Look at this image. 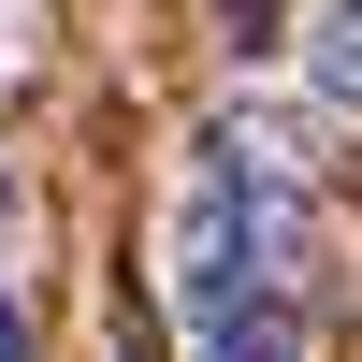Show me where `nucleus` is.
Returning a JSON list of instances; mask_svg holds the SVG:
<instances>
[{"label":"nucleus","instance_id":"2","mask_svg":"<svg viewBox=\"0 0 362 362\" xmlns=\"http://www.w3.org/2000/svg\"><path fill=\"white\" fill-rule=\"evenodd\" d=\"M319 87H334V102H362V0H334V15H319Z\"/></svg>","mask_w":362,"mask_h":362},{"label":"nucleus","instance_id":"1","mask_svg":"<svg viewBox=\"0 0 362 362\" xmlns=\"http://www.w3.org/2000/svg\"><path fill=\"white\" fill-rule=\"evenodd\" d=\"M203 362H290V334L261 305H218V319H203Z\"/></svg>","mask_w":362,"mask_h":362},{"label":"nucleus","instance_id":"3","mask_svg":"<svg viewBox=\"0 0 362 362\" xmlns=\"http://www.w3.org/2000/svg\"><path fill=\"white\" fill-rule=\"evenodd\" d=\"M0 362H29V319H15V290H0Z\"/></svg>","mask_w":362,"mask_h":362}]
</instances>
